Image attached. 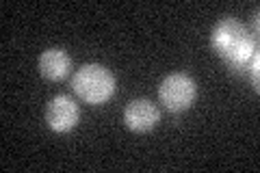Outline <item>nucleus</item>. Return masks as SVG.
<instances>
[{
    "mask_svg": "<svg viewBox=\"0 0 260 173\" xmlns=\"http://www.w3.org/2000/svg\"><path fill=\"white\" fill-rule=\"evenodd\" d=\"M210 46L232 70H249L254 85L258 82V52L256 41L251 39L247 28L241 22L225 18L213 28Z\"/></svg>",
    "mask_w": 260,
    "mask_h": 173,
    "instance_id": "obj_1",
    "label": "nucleus"
},
{
    "mask_svg": "<svg viewBox=\"0 0 260 173\" xmlns=\"http://www.w3.org/2000/svg\"><path fill=\"white\" fill-rule=\"evenodd\" d=\"M115 76L100 63L83 65L72 78L74 93L87 104H104L115 93Z\"/></svg>",
    "mask_w": 260,
    "mask_h": 173,
    "instance_id": "obj_2",
    "label": "nucleus"
},
{
    "mask_svg": "<svg viewBox=\"0 0 260 173\" xmlns=\"http://www.w3.org/2000/svg\"><path fill=\"white\" fill-rule=\"evenodd\" d=\"M198 97V85L186 74H169L158 85V100L172 113H182L191 109Z\"/></svg>",
    "mask_w": 260,
    "mask_h": 173,
    "instance_id": "obj_3",
    "label": "nucleus"
},
{
    "mask_svg": "<svg viewBox=\"0 0 260 173\" xmlns=\"http://www.w3.org/2000/svg\"><path fill=\"white\" fill-rule=\"evenodd\" d=\"M80 119L78 104L70 95H54L46 106V123L54 132H70Z\"/></svg>",
    "mask_w": 260,
    "mask_h": 173,
    "instance_id": "obj_4",
    "label": "nucleus"
},
{
    "mask_svg": "<svg viewBox=\"0 0 260 173\" xmlns=\"http://www.w3.org/2000/svg\"><path fill=\"white\" fill-rule=\"evenodd\" d=\"M158 119H160L158 109L145 97L133 100L124 111V123L133 132H150L158 123Z\"/></svg>",
    "mask_w": 260,
    "mask_h": 173,
    "instance_id": "obj_5",
    "label": "nucleus"
},
{
    "mask_svg": "<svg viewBox=\"0 0 260 173\" xmlns=\"http://www.w3.org/2000/svg\"><path fill=\"white\" fill-rule=\"evenodd\" d=\"M72 67V61L65 50L61 48H50L46 50L42 56H39V72L46 80H52V82H59L70 74Z\"/></svg>",
    "mask_w": 260,
    "mask_h": 173,
    "instance_id": "obj_6",
    "label": "nucleus"
}]
</instances>
